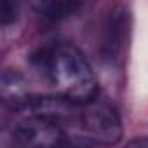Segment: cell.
Instances as JSON below:
<instances>
[{"label":"cell","instance_id":"obj_1","mask_svg":"<svg viewBox=\"0 0 148 148\" xmlns=\"http://www.w3.org/2000/svg\"><path fill=\"white\" fill-rule=\"evenodd\" d=\"M32 63L59 96L80 105L96 99L98 84L92 66L73 44L45 47L33 54Z\"/></svg>","mask_w":148,"mask_h":148},{"label":"cell","instance_id":"obj_5","mask_svg":"<svg viewBox=\"0 0 148 148\" xmlns=\"http://www.w3.org/2000/svg\"><path fill=\"white\" fill-rule=\"evenodd\" d=\"M18 4L16 2H11V0H2V4H0V23L4 26L14 23L18 19Z\"/></svg>","mask_w":148,"mask_h":148},{"label":"cell","instance_id":"obj_2","mask_svg":"<svg viewBox=\"0 0 148 148\" xmlns=\"http://www.w3.org/2000/svg\"><path fill=\"white\" fill-rule=\"evenodd\" d=\"M122 138V122L117 110L105 103L92 99L82 105L80 117V143L115 145Z\"/></svg>","mask_w":148,"mask_h":148},{"label":"cell","instance_id":"obj_6","mask_svg":"<svg viewBox=\"0 0 148 148\" xmlns=\"http://www.w3.org/2000/svg\"><path fill=\"white\" fill-rule=\"evenodd\" d=\"M125 148H148V138H138L125 145Z\"/></svg>","mask_w":148,"mask_h":148},{"label":"cell","instance_id":"obj_4","mask_svg":"<svg viewBox=\"0 0 148 148\" xmlns=\"http://www.w3.org/2000/svg\"><path fill=\"white\" fill-rule=\"evenodd\" d=\"M80 7H82V4L75 2V0H47V2L37 4V11L44 18L52 19V21L75 14Z\"/></svg>","mask_w":148,"mask_h":148},{"label":"cell","instance_id":"obj_3","mask_svg":"<svg viewBox=\"0 0 148 148\" xmlns=\"http://www.w3.org/2000/svg\"><path fill=\"white\" fill-rule=\"evenodd\" d=\"M11 139L18 148H64L68 141L58 124L32 113L12 125Z\"/></svg>","mask_w":148,"mask_h":148}]
</instances>
